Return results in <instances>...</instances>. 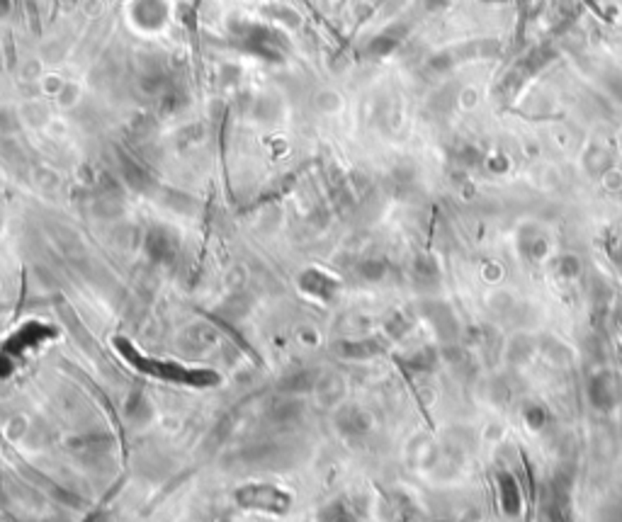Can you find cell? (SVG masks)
<instances>
[{
  "instance_id": "obj_9",
  "label": "cell",
  "mask_w": 622,
  "mask_h": 522,
  "mask_svg": "<svg viewBox=\"0 0 622 522\" xmlns=\"http://www.w3.org/2000/svg\"><path fill=\"white\" fill-rule=\"evenodd\" d=\"M302 403H297V401H277L275 403V408H273V421H277V423H294L297 421L299 416H302Z\"/></svg>"
},
{
  "instance_id": "obj_13",
  "label": "cell",
  "mask_w": 622,
  "mask_h": 522,
  "mask_svg": "<svg viewBox=\"0 0 622 522\" xmlns=\"http://www.w3.org/2000/svg\"><path fill=\"white\" fill-rule=\"evenodd\" d=\"M559 273H562L564 277H574V275H579L581 273L579 258H574V255H564V258L559 260Z\"/></svg>"
},
{
  "instance_id": "obj_15",
  "label": "cell",
  "mask_w": 622,
  "mask_h": 522,
  "mask_svg": "<svg viewBox=\"0 0 622 522\" xmlns=\"http://www.w3.org/2000/svg\"><path fill=\"white\" fill-rule=\"evenodd\" d=\"M528 418H530V426H542L544 418H547V413H544L542 408H530Z\"/></svg>"
},
{
  "instance_id": "obj_4",
  "label": "cell",
  "mask_w": 622,
  "mask_h": 522,
  "mask_svg": "<svg viewBox=\"0 0 622 522\" xmlns=\"http://www.w3.org/2000/svg\"><path fill=\"white\" fill-rule=\"evenodd\" d=\"M552 59H554V51L552 49H549V47H537V49H533L523 59V64H520V71H523L525 75L537 73V71L544 68V66H547Z\"/></svg>"
},
{
  "instance_id": "obj_8",
  "label": "cell",
  "mask_w": 622,
  "mask_h": 522,
  "mask_svg": "<svg viewBox=\"0 0 622 522\" xmlns=\"http://www.w3.org/2000/svg\"><path fill=\"white\" fill-rule=\"evenodd\" d=\"M314 386V375L307 370H299L287 375L282 382H280V391H289V393H299V391H309Z\"/></svg>"
},
{
  "instance_id": "obj_14",
  "label": "cell",
  "mask_w": 622,
  "mask_h": 522,
  "mask_svg": "<svg viewBox=\"0 0 622 522\" xmlns=\"http://www.w3.org/2000/svg\"><path fill=\"white\" fill-rule=\"evenodd\" d=\"M605 88L615 95V100L622 102V73L620 71H613V73L605 75Z\"/></svg>"
},
{
  "instance_id": "obj_10",
  "label": "cell",
  "mask_w": 622,
  "mask_h": 522,
  "mask_svg": "<svg viewBox=\"0 0 622 522\" xmlns=\"http://www.w3.org/2000/svg\"><path fill=\"white\" fill-rule=\"evenodd\" d=\"M122 171H124V177L129 180V185L134 187H144L146 185V173L141 166H136L131 158H122Z\"/></svg>"
},
{
  "instance_id": "obj_6",
  "label": "cell",
  "mask_w": 622,
  "mask_h": 522,
  "mask_svg": "<svg viewBox=\"0 0 622 522\" xmlns=\"http://www.w3.org/2000/svg\"><path fill=\"white\" fill-rule=\"evenodd\" d=\"M584 166H586V171H588L591 175L600 177V175H605V173L610 171V156L603 151V148L593 146V148H588V153H586Z\"/></svg>"
},
{
  "instance_id": "obj_5",
  "label": "cell",
  "mask_w": 622,
  "mask_h": 522,
  "mask_svg": "<svg viewBox=\"0 0 622 522\" xmlns=\"http://www.w3.org/2000/svg\"><path fill=\"white\" fill-rule=\"evenodd\" d=\"M338 428L343 430L345 435H360L367 430V418L365 413H360L358 408H345L338 416Z\"/></svg>"
},
{
  "instance_id": "obj_7",
  "label": "cell",
  "mask_w": 622,
  "mask_h": 522,
  "mask_svg": "<svg viewBox=\"0 0 622 522\" xmlns=\"http://www.w3.org/2000/svg\"><path fill=\"white\" fill-rule=\"evenodd\" d=\"M338 352L343 357H353V360H363V357H372L375 352H379V347L375 345L372 340H348V342H340Z\"/></svg>"
},
{
  "instance_id": "obj_3",
  "label": "cell",
  "mask_w": 622,
  "mask_h": 522,
  "mask_svg": "<svg viewBox=\"0 0 622 522\" xmlns=\"http://www.w3.org/2000/svg\"><path fill=\"white\" fill-rule=\"evenodd\" d=\"M498 488H501L503 510H506L508 515H516L520 510V491H518V484L513 481V476L508 474L498 476Z\"/></svg>"
},
{
  "instance_id": "obj_12",
  "label": "cell",
  "mask_w": 622,
  "mask_h": 522,
  "mask_svg": "<svg viewBox=\"0 0 622 522\" xmlns=\"http://www.w3.org/2000/svg\"><path fill=\"white\" fill-rule=\"evenodd\" d=\"M386 273L384 263H379V260H365L363 265H360V275H363L365 280H370V282H377V280H382Z\"/></svg>"
},
{
  "instance_id": "obj_2",
  "label": "cell",
  "mask_w": 622,
  "mask_h": 522,
  "mask_svg": "<svg viewBox=\"0 0 622 522\" xmlns=\"http://www.w3.org/2000/svg\"><path fill=\"white\" fill-rule=\"evenodd\" d=\"M146 250H149V255L154 260H158V263H168V260L173 258V253H175V243H173V238L168 236L166 231H151L149 238H146Z\"/></svg>"
},
{
  "instance_id": "obj_1",
  "label": "cell",
  "mask_w": 622,
  "mask_h": 522,
  "mask_svg": "<svg viewBox=\"0 0 622 522\" xmlns=\"http://www.w3.org/2000/svg\"><path fill=\"white\" fill-rule=\"evenodd\" d=\"M586 393H588V401L593 408H598V411H613L622 401V379L610 370L598 372V375L588 382Z\"/></svg>"
},
{
  "instance_id": "obj_11",
  "label": "cell",
  "mask_w": 622,
  "mask_h": 522,
  "mask_svg": "<svg viewBox=\"0 0 622 522\" xmlns=\"http://www.w3.org/2000/svg\"><path fill=\"white\" fill-rule=\"evenodd\" d=\"M414 273H416V277H418V280H435V275H437L435 260L428 258V255L418 258V260H416V265H414Z\"/></svg>"
}]
</instances>
